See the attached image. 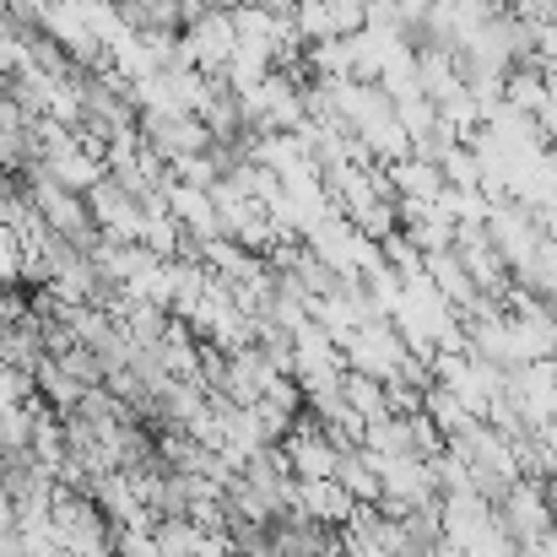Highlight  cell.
<instances>
[{"label":"cell","instance_id":"2","mask_svg":"<svg viewBox=\"0 0 557 557\" xmlns=\"http://www.w3.org/2000/svg\"><path fill=\"white\" fill-rule=\"evenodd\" d=\"M298 515H309L314 525H347L358 515V504L347 498V487L331 482H298Z\"/></svg>","mask_w":557,"mask_h":557},{"label":"cell","instance_id":"1","mask_svg":"<svg viewBox=\"0 0 557 557\" xmlns=\"http://www.w3.org/2000/svg\"><path fill=\"white\" fill-rule=\"evenodd\" d=\"M282 455H287V471H293L298 482H331V476H336V455H342V449H336L314 422H304V428L287 438V449H282Z\"/></svg>","mask_w":557,"mask_h":557}]
</instances>
